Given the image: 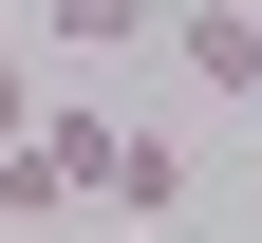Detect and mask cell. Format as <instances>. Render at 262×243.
<instances>
[{"instance_id":"1","label":"cell","mask_w":262,"mask_h":243,"mask_svg":"<svg viewBox=\"0 0 262 243\" xmlns=\"http://www.w3.org/2000/svg\"><path fill=\"white\" fill-rule=\"evenodd\" d=\"M150 56H169L206 113H262V0H187V19H150Z\"/></svg>"},{"instance_id":"2","label":"cell","mask_w":262,"mask_h":243,"mask_svg":"<svg viewBox=\"0 0 262 243\" xmlns=\"http://www.w3.org/2000/svg\"><path fill=\"white\" fill-rule=\"evenodd\" d=\"M150 19H169V0H38L56 56H150Z\"/></svg>"},{"instance_id":"3","label":"cell","mask_w":262,"mask_h":243,"mask_svg":"<svg viewBox=\"0 0 262 243\" xmlns=\"http://www.w3.org/2000/svg\"><path fill=\"white\" fill-rule=\"evenodd\" d=\"M0 131H38V56H19V38H0Z\"/></svg>"}]
</instances>
